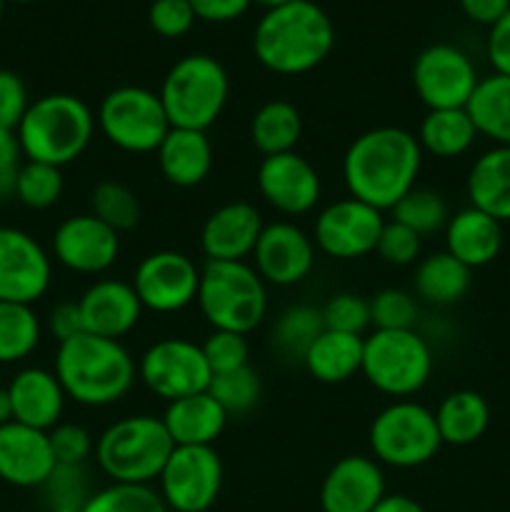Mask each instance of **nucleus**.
<instances>
[{
	"label": "nucleus",
	"mask_w": 510,
	"mask_h": 512,
	"mask_svg": "<svg viewBox=\"0 0 510 512\" xmlns=\"http://www.w3.org/2000/svg\"><path fill=\"white\" fill-rule=\"evenodd\" d=\"M423 148L410 130L395 125L365 130L343 155V180L350 198L375 210H393L418 183Z\"/></svg>",
	"instance_id": "f257e3e1"
},
{
	"label": "nucleus",
	"mask_w": 510,
	"mask_h": 512,
	"mask_svg": "<svg viewBox=\"0 0 510 512\" xmlns=\"http://www.w3.org/2000/svg\"><path fill=\"white\" fill-rule=\"evenodd\" d=\"M335 45L330 15L313 0H290L265 10L253 33V53L275 75H303L318 68Z\"/></svg>",
	"instance_id": "f03ea898"
},
{
	"label": "nucleus",
	"mask_w": 510,
	"mask_h": 512,
	"mask_svg": "<svg viewBox=\"0 0 510 512\" xmlns=\"http://www.w3.org/2000/svg\"><path fill=\"white\" fill-rule=\"evenodd\" d=\"M53 373L70 400L85 408H105L133 390L138 365L120 340L80 333L58 343Z\"/></svg>",
	"instance_id": "7ed1b4c3"
},
{
	"label": "nucleus",
	"mask_w": 510,
	"mask_h": 512,
	"mask_svg": "<svg viewBox=\"0 0 510 512\" xmlns=\"http://www.w3.org/2000/svg\"><path fill=\"white\" fill-rule=\"evenodd\" d=\"M93 133V110L83 98L70 93H50L33 100L15 130L25 160L55 168L75 163L88 150Z\"/></svg>",
	"instance_id": "20e7f679"
},
{
	"label": "nucleus",
	"mask_w": 510,
	"mask_h": 512,
	"mask_svg": "<svg viewBox=\"0 0 510 512\" xmlns=\"http://www.w3.org/2000/svg\"><path fill=\"white\" fill-rule=\"evenodd\" d=\"M173 448L163 420L128 415L103 430L95 443V460L113 483L150 485L160 478Z\"/></svg>",
	"instance_id": "39448f33"
},
{
	"label": "nucleus",
	"mask_w": 510,
	"mask_h": 512,
	"mask_svg": "<svg viewBox=\"0 0 510 512\" xmlns=\"http://www.w3.org/2000/svg\"><path fill=\"white\" fill-rule=\"evenodd\" d=\"M198 308L213 330L248 335L268 315V290L253 265L205 260L200 270Z\"/></svg>",
	"instance_id": "423d86ee"
},
{
	"label": "nucleus",
	"mask_w": 510,
	"mask_h": 512,
	"mask_svg": "<svg viewBox=\"0 0 510 512\" xmlns=\"http://www.w3.org/2000/svg\"><path fill=\"white\" fill-rule=\"evenodd\" d=\"M158 95L173 128L208 130L228 103L230 80L220 60L193 53L165 73Z\"/></svg>",
	"instance_id": "0eeeda50"
},
{
	"label": "nucleus",
	"mask_w": 510,
	"mask_h": 512,
	"mask_svg": "<svg viewBox=\"0 0 510 512\" xmlns=\"http://www.w3.org/2000/svg\"><path fill=\"white\" fill-rule=\"evenodd\" d=\"M360 373L378 393L408 400L430 380L433 350L415 330H375L365 338Z\"/></svg>",
	"instance_id": "6e6552de"
},
{
	"label": "nucleus",
	"mask_w": 510,
	"mask_h": 512,
	"mask_svg": "<svg viewBox=\"0 0 510 512\" xmlns=\"http://www.w3.org/2000/svg\"><path fill=\"white\" fill-rule=\"evenodd\" d=\"M368 443L380 465L408 470L430 463L443 440L433 410L415 400H395L375 415Z\"/></svg>",
	"instance_id": "1a4fd4ad"
},
{
	"label": "nucleus",
	"mask_w": 510,
	"mask_h": 512,
	"mask_svg": "<svg viewBox=\"0 0 510 512\" xmlns=\"http://www.w3.org/2000/svg\"><path fill=\"white\" fill-rule=\"evenodd\" d=\"M95 123L105 140L125 153H155L173 128L160 95L140 85L110 90L100 100Z\"/></svg>",
	"instance_id": "9d476101"
},
{
	"label": "nucleus",
	"mask_w": 510,
	"mask_h": 512,
	"mask_svg": "<svg viewBox=\"0 0 510 512\" xmlns=\"http://www.w3.org/2000/svg\"><path fill=\"white\" fill-rule=\"evenodd\" d=\"M223 490V460L215 448H173L158 478V493L170 512H208Z\"/></svg>",
	"instance_id": "9b49d317"
},
{
	"label": "nucleus",
	"mask_w": 510,
	"mask_h": 512,
	"mask_svg": "<svg viewBox=\"0 0 510 512\" xmlns=\"http://www.w3.org/2000/svg\"><path fill=\"white\" fill-rule=\"evenodd\" d=\"M138 378L165 403L205 393L213 378L203 348L185 338H163L150 345L138 363Z\"/></svg>",
	"instance_id": "f8f14e48"
},
{
	"label": "nucleus",
	"mask_w": 510,
	"mask_h": 512,
	"mask_svg": "<svg viewBox=\"0 0 510 512\" xmlns=\"http://www.w3.org/2000/svg\"><path fill=\"white\" fill-rule=\"evenodd\" d=\"M478 80L473 60L458 45H428L413 63V88L428 110L465 108Z\"/></svg>",
	"instance_id": "ddd939ff"
},
{
	"label": "nucleus",
	"mask_w": 510,
	"mask_h": 512,
	"mask_svg": "<svg viewBox=\"0 0 510 512\" xmlns=\"http://www.w3.org/2000/svg\"><path fill=\"white\" fill-rule=\"evenodd\" d=\"M130 285L143 310L158 315L180 313L198 300L200 268L185 253L158 250L140 260Z\"/></svg>",
	"instance_id": "4468645a"
},
{
	"label": "nucleus",
	"mask_w": 510,
	"mask_h": 512,
	"mask_svg": "<svg viewBox=\"0 0 510 512\" xmlns=\"http://www.w3.org/2000/svg\"><path fill=\"white\" fill-rule=\"evenodd\" d=\"M385 218L373 205L355 198L325 205L315 218L313 243L320 253L338 260H355L375 253Z\"/></svg>",
	"instance_id": "2eb2a0df"
},
{
	"label": "nucleus",
	"mask_w": 510,
	"mask_h": 512,
	"mask_svg": "<svg viewBox=\"0 0 510 512\" xmlns=\"http://www.w3.org/2000/svg\"><path fill=\"white\" fill-rule=\"evenodd\" d=\"M50 280L53 263L43 245L25 230L0 225V303H38Z\"/></svg>",
	"instance_id": "dca6fc26"
},
{
	"label": "nucleus",
	"mask_w": 510,
	"mask_h": 512,
	"mask_svg": "<svg viewBox=\"0 0 510 512\" xmlns=\"http://www.w3.org/2000/svg\"><path fill=\"white\" fill-rule=\"evenodd\" d=\"M53 258L63 268L80 275H100L115 265L120 255V233L93 213L65 218L53 233Z\"/></svg>",
	"instance_id": "f3484780"
},
{
	"label": "nucleus",
	"mask_w": 510,
	"mask_h": 512,
	"mask_svg": "<svg viewBox=\"0 0 510 512\" xmlns=\"http://www.w3.org/2000/svg\"><path fill=\"white\" fill-rule=\"evenodd\" d=\"M255 273L265 285L293 288L303 283L315 265V243L295 223L265 225L253 250Z\"/></svg>",
	"instance_id": "a211bd4d"
},
{
	"label": "nucleus",
	"mask_w": 510,
	"mask_h": 512,
	"mask_svg": "<svg viewBox=\"0 0 510 512\" xmlns=\"http://www.w3.org/2000/svg\"><path fill=\"white\" fill-rule=\"evenodd\" d=\"M255 180L265 203L283 215L310 213L320 200L318 170L295 150L260 160Z\"/></svg>",
	"instance_id": "6ab92c4d"
},
{
	"label": "nucleus",
	"mask_w": 510,
	"mask_h": 512,
	"mask_svg": "<svg viewBox=\"0 0 510 512\" xmlns=\"http://www.w3.org/2000/svg\"><path fill=\"white\" fill-rule=\"evenodd\" d=\"M383 465L368 455L340 458L320 485L323 512H373L385 498Z\"/></svg>",
	"instance_id": "aec40b11"
},
{
	"label": "nucleus",
	"mask_w": 510,
	"mask_h": 512,
	"mask_svg": "<svg viewBox=\"0 0 510 512\" xmlns=\"http://www.w3.org/2000/svg\"><path fill=\"white\" fill-rule=\"evenodd\" d=\"M265 223L260 210L245 200H233L205 218L200 230V250L208 260L243 263L258 245Z\"/></svg>",
	"instance_id": "412c9836"
},
{
	"label": "nucleus",
	"mask_w": 510,
	"mask_h": 512,
	"mask_svg": "<svg viewBox=\"0 0 510 512\" xmlns=\"http://www.w3.org/2000/svg\"><path fill=\"white\" fill-rule=\"evenodd\" d=\"M58 468L50 438L45 430L23 423L0 428V480L13 488H43Z\"/></svg>",
	"instance_id": "4be33fe9"
},
{
	"label": "nucleus",
	"mask_w": 510,
	"mask_h": 512,
	"mask_svg": "<svg viewBox=\"0 0 510 512\" xmlns=\"http://www.w3.org/2000/svg\"><path fill=\"white\" fill-rule=\"evenodd\" d=\"M78 308L85 333L110 340H120L123 335H128L143 315V305H140L133 285L115 278H105L90 285L78 298Z\"/></svg>",
	"instance_id": "5701e85b"
},
{
	"label": "nucleus",
	"mask_w": 510,
	"mask_h": 512,
	"mask_svg": "<svg viewBox=\"0 0 510 512\" xmlns=\"http://www.w3.org/2000/svg\"><path fill=\"white\" fill-rule=\"evenodd\" d=\"M10 400H13L15 423H23L35 430H50L60 423L65 410L63 385L55 378L53 370L45 368H23L15 373L8 385Z\"/></svg>",
	"instance_id": "b1692460"
},
{
	"label": "nucleus",
	"mask_w": 510,
	"mask_h": 512,
	"mask_svg": "<svg viewBox=\"0 0 510 512\" xmlns=\"http://www.w3.org/2000/svg\"><path fill=\"white\" fill-rule=\"evenodd\" d=\"M503 248V223L478 208H463L445 225V250L470 270L490 265Z\"/></svg>",
	"instance_id": "393cba45"
},
{
	"label": "nucleus",
	"mask_w": 510,
	"mask_h": 512,
	"mask_svg": "<svg viewBox=\"0 0 510 512\" xmlns=\"http://www.w3.org/2000/svg\"><path fill=\"white\" fill-rule=\"evenodd\" d=\"M160 420H163L175 448H180V445L213 448V443L223 435L225 425H228V413L205 390V393L188 395V398L168 403Z\"/></svg>",
	"instance_id": "a878e982"
},
{
	"label": "nucleus",
	"mask_w": 510,
	"mask_h": 512,
	"mask_svg": "<svg viewBox=\"0 0 510 512\" xmlns=\"http://www.w3.org/2000/svg\"><path fill=\"white\" fill-rule=\"evenodd\" d=\"M155 155L163 178L175 188H195L213 170V145L205 130L170 128Z\"/></svg>",
	"instance_id": "bb28decb"
},
{
	"label": "nucleus",
	"mask_w": 510,
	"mask_h": 512,
	"mask_svg": "<svg viewBox=\"0 0 510 512\" xmlns=\"http://www.w3.org/2000/svg\"><path fill=\"white\" fill-rule=\"evenodd\" d=\"M363 345L360 335L338 333V330L325 328L318 338L313 340L303 355V368L308 370L310 378L325 385L348 383L350 378L363 370Z\"/></svg>",
	"instance_id": "cd10ccee"
},
{
	"label": "nucleus",
	"mask_w": 510,
	"mask_h": 512,
	"mask_svg": "<svg viewBox=\"0 0 510 512\" xmlns=\"http://www.w3.org/2000/svg\"><path fill=\"white\" fill-rule=\"evenodd\" d=\"M470 205L498 223H510V145H495L475 158L468 173Z\"/></svg>",
	"instance_id": "c85d7f7f"
},
{
	"label": "nucleus",
	"mask_w": 510,
	"mask_h": 512,
	"mask_svg": "<svg viewBox=\"0 0 510 512\" xmlns=\"http://www.w3.org/2000/svg\"><path fill=\"white\" fill-rule=\"evenodd\" d=\"M470 283H473V270L455 260L448 250L430 253L428 258L420 260L413 275L415 295L435 308L460 303L468 295Z\"/></svg>",
	"instance_id": "c756f323"
},
{
	"label": "nucleus",
	"mask_w": 510,
	"mask_h": 512,
	"mask_svg": "<svg viewBox=\"0 0 510 512\" xmlns=\"http://www.w3.org/2000/svg\"><path fill=\"white\" fill-rule=\"evenodd\" d=\"M435 423L443 445L465 448L478 443L490 425V405L475 390H455L445 395L435 410Z\"/></svg>",
	"instance_id": "7c9ffc66"
},
{
	"label": "nucleus",
	"mask_w": 510,
	"mask_h": 512,
	"mask_svg": "<svg viewBox=\"0 0 510 512\" xmlns=\"http://www.w3.org/2000/svg\"><path fill=\"white\" fill-rule=\"evenodd\" d=\"M470 120H473L478 135L493 140L495 145H510V78L493 73L480 78L470 95L468 105Z\"/></svg>",
	"instance_id": "2f4dec72"
},
{
	"label": "nucleus",
	"mask_w": 510,
	"mask_h": 512,
	"mask_svg": "<svg viewBox=\"0 0 510 512\" xmlns=\"http://www.w3.org/2000/svg\"><path fill=\"white\" fill-rule=\"evenodd\" d=\"M475 138H478V130L465 108L428 110L418 130V143L423 153L443 160L460 158L463 153H468Z\"/></svg>",
	"instance_id": "473e14b6"
},
{
	"label": "nucleus",
	"mask_w": 510,
	"mask_h": 512,
	"mask_svg": "<svg viewBox=\"0 0 510 512\" xmlns=\"http://www.w3.org/2000/svg\"><path fill=\"white\" fill-rule=\"evenodd\" d=\"M303 135V118L300 110L288 100H268L255 110L250 120V140L255 150L268 155L293 153Z\"/></svg>",
	"instance_id": "72a5a7b5"
},
{
	"label": "nucleus",
	"mask_w": 510,
	"mask_h": 512,
	"mask_svg": "<svg viewBox=\"0 0 510 512\" xmlns=\"http://www.w3.org/2000/svg\"><path fill=\"white\" fill-rule=\"evenodd\" d=\"M43 325L33 305L0 303V365L23 363L38 350Z\"/></svg>",
	"instance_id": "f704fd0d"
},
{
	"label": "nucleus",
	"mask_w": 510,
	"mask_h": 512,
	"mask_svg": "<svg viewBox=\"0 0 510 512\" xmlns=\"http://www.w3.org/2000/svg\"><path fill=\"white\" fill-rule=\"evenodd\" d=\"M325 330L323 313L313 305H290L283 313L278 315L273 325V338L275 350L285 358H298L303 360L305 350L313 345V340L318 338Z\"/></svg>",
	"instance_id": "c9c22d12"
},
{
	"label": "nucleus",
	"mask_w": 510,
	"mask_h": 512,
	"mask_svg": "<svg viewBox=\"0 0 510 512\" xmlns=\"http://www.w3.org/2000/svg\"><path fill=\"white\" fill-rule=\"evenodd\" d=\"M390 213H393L395 223L405 225L420 238H428L438 230H445L450 220L448 203H445L443 195L438 190L418 188V185Z\"/></svg>",
	"instance_id": "e433bc0d"
},
{
	"label": "nucleus",
	"mask_w": 510,
	"mask_h": 512,
	"mask_svg": "<svg viewBox=\"0 0 510 512\" xmlns=\"http://www.w3.org/2000/svg\"><path fill=\"white\" fill-rule=\"evenodd\" d=\"M90 210L115 233L133 230L140 223V200L120 180H103L90 193Z\"/></svg>",
	"instance_id": "4c0bfd02"
},
{
	"label": "nucleus",
	"mask_w": 510,
	"mask_h": 512,
	"mask_svg": "<svg viewBox=\"0 0 510 512\" xmlns=\"http://www.w3.org/2000/svg\"><path fill=\"white\" fill-rule=\"evenodd\" d=\"M63 168L25 160L15 183V200L30 210H48L63 198Z\"/></svg>",
	"instance_id": "58836bf2"
},
{
	"label": "nucleus",
	"mask_w": 510,
	"mask_h": 512,
	"mask_svg": "<svg viewBox=\"0 0 510 512\" xmlns=\"http://www.w3.org/2000/svg\"><path fill=\"white\" fill-rule=\"evenodd\" d=\"M208 393L218 400L220 408L230 418V415L253 413L263 395V385H260V375L250 365H245V368L230 370V373L213 375Z\"/></svg>",
	"instance_id": "ea45409f"
},
{
	"label": "nucleus",
	"mask_w": 510,
	"mask_h": 512,
	"mask_svg": "<svg viewBox=\"0 0 510 512\" xmlns=\"http://www.w3.org/2000/svg\"><path fill=\"white\" fill-rule=\"evenodd\" d=\"M80 512H170L163 498L150 485H120L110 483L108 488L90 493Z\"/></svg>",
	"instance_id": "a19ab883"
},
{
	"label": "nucleus",
	"mask_w": 510,
	"mask_h": 512,
	"mask_svg": "<svg viewBox=\"0 0 510 512\" xmlns=\"http://www.w3.org/2000/svg\"><path fill=\"white\" fill-rule=\"evenodd\" d=\"M418 300L400 288H385L370 298V325L375 330H415Z\"/></svg>",
	"instance_id": "79ce46f5"
},
{
	"label": "nucleus",
	"mask_w": 510,
	"mask_h": 512,
	"mask_svg": "<svg viewBox=\"0 0 510 512\" xmlns=\"http://www.w3.org/2000/svg\"><path fill=\"white\" fill-rule=\"evenodd\" d=\"M43 490L50 512H80L85 500L90 498L85 490L83 468H75V465H58Z\"/></svg>",
	"instance_id": "37998d69"
},
{
	"label": "nucleus",
	"mask_w": 510,
	"mask_h": 512,
	"mask_svg": "<svg viewBox=\"0 0 510 512\" xmlns=\"http://www.w3.org/2000/svg\"><path fill=\"white\" fill-rule=\"evenodd\" d=\"M320 313L328 330L363 335V330L370 325V300L358 293H338L325 303V308H320Z\"/></svg>",
	"instance_id": "c03bdc74"
},
{
	"label": "nucleus",
	"mask_w": 510,
	"mask_h": 512,
	"mask_svg": "<svg viewBox=\"0 0 510 512\" xmlns=\"http://www.w3.org/2000/svg\"><path fill=\"white\" fill-rule=\"evenodd\" d=\"M200 348H203L213 375L245 368L250 358L248 338L240 333H230V330H213Z\"/></svg>",
	"instance_id": "a18cd8bd"
},
{
	"label": "nucleus",
	"mask_w": 510,
	"mask_h": 512,
	"mask_svg": "<svg viewBox=\"0 0 510 512\" xmlns=\"http://www.w3.org/2000/svg\"><path fill=\"white\" fill-rule=\"evenodd\" d=\"M420 248H423V238L420 235H415L410 228L390 220V223L383 225V233H380L375 253L380 255L383 263L395 265V268H405V265H413L420 258Z\"/></svg>",
	"instance_id": "49530a36"
},
{
	"label": "nucleus",
	"mask_w": 510,
	"mask_h": 512,
	"mask_svg": "<svg viewBox=\"0 0 510 512\" xmlns=\"http://www.w3.org/2000/svg\"><path fill=\"white\" fill-rule=\"evenodd\" d=\"M48 438L58 465H75V468H83V463L95 450L93 438H90V433L83 425L58 423L50 430Z\"/></svg>",
	"instance_id": "de8ad7c7"
},
{
	"label": "nucleus",
	"mask_w": 510,
	"mask_h": 512,
	"mask_svg": "<svg viewBox=\"0 0 510 512\" xmlns=\"http://www.w3.org/2000/svg\"><path fill=\"white\" fill-rule=\"evenodd\" d=\"M195 13L188 0H153L148 8V23L160 38H183L195 25Z\"/></svg>",
	"instance_id": "09e8293b"
},
{
	"label": "nucleus",
	"mask_w": 510,
	"mask_h": 512,
	"mask_svg": "<svg viewBox=\"0 0 510 512\" xmlns=\"http://www.w3.org/2000/svg\"><path fill=\"white\" fill-rule=\"evenodd\" d=\"M28 105L30 98L23 78L13 70L0 68V133H15Z\"/></svg>",
	"instance_id": "8fccbe9b"
},
{
	"label": "nucleus",
	"mask_w": 510,
	"mask_h": 512,
	"mask_svg": "<svg viewBox=\"0 0 510 512\" xmlns=\"http://www.w3.org/2000/svg\"><path fill=\"white\" fill-rule=\"evenodd\" d=\"M25 163L23 148L15 133H0V203L15 198V183Z\"/></svg>",
	"instance_id": "3c124183"
},
{
	"label": "nucleus",
	"mask_w": 510,
	"mask_h": 512,
	"mask_svg": "<svg viewBox=\"0 0 510 512\" xmlns=\"http://www.w3.org/2000/svg\"><path fill=\"white\" fill-rule=\"evenodd\" d=\"M195 18L205 23H230L245 15L250 0H188Z\"/></svg>",
	"instance_id": "603ef678"
},
{
	"label": "nucleus",
	"mask_w": 510,
	"mask_h": 512,
	"mask_svg": "<svg viewBox=\"0 0 510 512\" xmlns=\"http://www.w3.org/2000/svg\"><path fill=\"white\" fill-rule=\"evenodd\" d=\"M485 50H488V60L495 73L510 78V10L490 28Z\"/></svg>",
	"instance_id": "864d4df0"
},
{
	"label": "nucleus",
	"mask_w": 510,
	"mask_h": 512,
	"mask_svg": "<svg viewBox=\"0 0 510 512\" xmlns=\"http://www.w3.org/2000/svg\"><path fill=\"white\" fill-rule=\"evenodd\" d=\"M48 330L58 343H65V340L75 338V335L85 333L83 330V318H80V308H78V300L70 303H58L48 315Z\"/></svg>",
	"instance_id": "5fc2aeb1"
},
{
	"label": "nucleus",
	"mask_w": 510,
	"mask_h": 512,
	"mask_svg": "<svg viewBox=\"0 0 510 512\" xmlns=\"http://www.w3.org/2000/svg\"><path fill=\"white\" fill-rule=\"evenodd\" d=\"M460 10H463L465 18H470L473 23L493 28V25L510 10V0H460Z\"/></svg>",
	"instance_id": "6e6d98bb"
},
{
	"label": "nucleus",
	"mask_w": 510,
	"mask_h": 512,
	"mask_svg": "<svg viewBox=\"0 0 510 512\" xmlns=\"http://www.w3.org/2000/svg\"><path fill=\"white\" fill-rule=\"evenodd\" d=\"M373 512H425V508L418 503V500L395 493V495H385Z\"/></svg>",
	"instance_id": "4d7b16f0"
},
{
	"label": "nucleus",
	"mask_w": 510,
	"mask_h": 512,
	"mask_svg": "<svg viewBox=\"0 0 510 512\" xmlns=\"http://www.w3.org/2000/svg\"><path fill=\"white\" fill-rule=\"evenodd\" d=\"M13 400H10L8 388H0V428L13 423Z\"/></svg>",
	"instance_id": "13d9d810"
},
{
	"label": "nucleus",
	"mask_w": 510,
	"mask_h": 512,
	"mask_svg": "<svg viewBox=\"0 0 510 512\" xmlns=\"http://www.w3.org/2000/svg\"><path fill=\"white\" fill-rule=\"evenodd\" d=\"M250 3H255V5H263L265 10H273V8H280V5L290 3V0H250Z\"/></svg>",
	"instance_id": "bf43d9fd"
},
{
	"label": "nucleus",
	"mask_w": 510,
	"mask_h": 512,
	"mask_svg": "<svg viewBox=\"0 0 510 512\" xmlns=\"http://www.w3.org/2000/svg\"><path fill=\"white\" fill-rule=\"evenodd\" d=\"M5 3H8V0H0V18H3V13H5Z\"/></svg>",
	"instance_id": "052dcab7"
},
{
	"label": "nucleus",
	"mask_w": 510,
	"mask_h": 512,
	"mask_svg": "<svg viewBox=\"0 0 510 512\" xmlns=\"http://www.w3.org/2000/svg\"><path fill=\"white\" fill-rule=\"evenodd\" d=\"M8 3H35V0H8Z\"/></svg>",
	"instance_id": "680f3d73"
}]
</instances>
